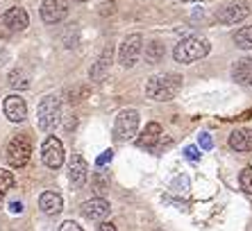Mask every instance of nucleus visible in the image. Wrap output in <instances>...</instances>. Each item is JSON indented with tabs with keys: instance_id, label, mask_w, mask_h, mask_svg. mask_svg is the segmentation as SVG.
I'll return each mask as SVG.
<instances>
[{
	"instance_id": "26",
	"label": "nucleus",
	"mask_w": 252,
	"mask_h": 231,
	"mask_svg": "<svg viewBox=\"0 0 252 231\" xmlns=\"http://www.w3.org/2000/svg\"><path fill=\"white\" fill-rule=\"evenodd\" d=\"M59 231H82V227L77 225V222H73V220H66V222H62Z\"/></svg>"
},
{
	"instance_id": "32",
	"label": "nucleus",
	"mask_w": 252,
	"mask_h": 231,
	"mask_svg": "<svg viewBox=\"0 0 252 231\" xmlns=\"http://www.w3.org/2000/svg\"><path fill=\"white\" fill-rule=\"evenodd\" d=\"M73 2H87V0H73Z\"/></svg>"
},
{
	"instance_id": "6",
	"label": "nucleus",
	"mask_w": 252,
	"mask_h": 231,
	"mask_svg": "<svg viewBox=\"0 0 252 231\" xmlns=\"http://www.w3.org/2000/svg\"><path fill=\"white\" fill-rule=\"evenodd\" d=\"M141 50H143V36L141 34H129L127 39L118 48V64L123 68H132L139 59Z\"/></svg>"
},
{
	"instance_id": "16",
	"label": "nucleus",
	"mask_w": 252,
	"mask_h": 231,
	"mask_svg": "<svg viewBox=\"0 0 252 231\" xmlns=\"http://www.w3.org/2000/svg\"><path fill=\"white\" fill-rule=\"evenodd\" d=\"M39 208H41L46 215H57V213H62V208H64V200H62L59 193L46 191L39 197Z\"/></svg>"
},
{
	"instance_id": "10",
	"label": "nucleus",
	"mask_w": 252,
	"mask_h": 231,
	"mask_svg": "<svg viewBox=\"0 0 252 231\" xmlns=\"http://www.w3.org/2000/svg\"><path fill=\"white\" fill-rule=\"evenodd\" d=\"M80 211H82L84 218L89 220H98V222H102V220L109 215V211H112V206H109V202H107L105 197H91V200H87V202L80 206Z\"/></svg>"
},
{
	"instance_id": "24",
	"label": "nucleus",
	"mask_w": 252,
	"mask_h": 231,
	"mask_svg": "<svg viewBox=\"0 0 252 231\" xmlns=\"http://www.w3.org/2000/svg\"><path fill=\"white\" fill-rule=\"evenodd\" d=\"M87 93H89V88L87 87H75V88H68L66 91V95H68V102H80V100H84L87 98Z\"/></svg>"
},
{
	"instance_id": "20",
	"label": "nucleus",
	"mask_w": 252,
	"mask_h": 231,
	"mask_svg": "<svg viewBox=\"0 0 252 231\" xmlns=\"http://www.w3.org/2000/svg\"><path fill=\"white\" fill-rule=\"evenodd\" d=\"M234 43L241 50H252V25H246V28L236 29Z\"/></svg>"
},
{
	"instance_id": "29",
	"label": "nucleus",
	"mask_w": 252,
	"mask_h": 231,
	"mask_svg": "<svg viewBox=\"0 0 252 231\" xmlns=\"http://www.w3.org/2000/svg\"><path fill=\"white\" fill-rule=\"evenodd\" d=\"M112 156H114V154H112V150H107L105 154H100V156H98V166H105L107 161H112Z\"/></svg>"
},
{
	"instance_id": "17",
	"label": "nucleus",
	"mask_w": 252,
	"mask_h": 231,
	"mask_svg": "<svg viewBox=\"0 0 252 231\" xmlns=\"http://www.w3.org/2000/svg\"><path fill=\"white\" fill-rule=\"evenodd\" d=\"M232 77H234L239 84H246V87H252V57H243L239 59L232 68Z\"/></svg>"
},
{
	"instance_id": "14",
	"label": "nucleus",
	"mask_w": 252,
	"mask_h": 231,
	"mask_svg": "<svg viewBox=\"0 0 252 231\" xmlns=\"http://www.w3.org/2000/svg\"><path fill=\"white\" fill-rule=\"evenodd\" d=\"M161 134H164V129H161V125L159 122H148L146 129L139 134V139H136V145L139 147H143V150H155L159 143V139H161Z\"/></svg>"
},
{
	"instance_id": "13",
	"label": "nucleus",
	"mask_w": 252,
	"mask_h": 231,
	"mask_svg": "<svg viewBox=\"0 0 252 231\" xmlns=\"http://www.w3.org/2000/svg\"><path fill=\"white\" fill-rule=\"evenodd\" d=\"M112 57H114V48L107 46L105 50H102V55L98 57V61H95V64L91 66V70H89L91 82H102L105 80L107 73H109V66H112Z\"/></svg>"
},
{
	"instance_id": "2",
	"label": "nucleus",
	"mask_w": 252,
	"mask_h": 231,
	"mask_svg": "<svg viewBox=\"0 0 252 231\" xmlns=\"http://www.w3.org/2000/svg\"><path fill=\"white\" fill-rule=\"evenodd\" d=\"M209 41L202 39V36H189L175 46L173 57H175L177 64H193V61H200L202 57L209 55Z\"/></svg>"
},
{
	"instance_id": "28",
	"label": "nucleus",
	"mask_w": 252,
	"mask_h": 231,
	"mask_svg": "<svg viewBox=\"0 0 252 231\" xmlns=\"http://www.w3.org/2000/svg\"><path fill=\"white\" fill-rule=\"evenodd\" d=\"M211 145H214V141H211L209 134H200V147L202 150H211Z\"/></svg>"
},
{
	"instance_id": "33",
	"label": "nucleus",
	"mask_w": 252,
	"mask_h": 231,
	"mask_svg": "<svg viewBox=\"0 0 252 231\" xmlns=\"http://www.w3.org/2000/svg\"><path fill=\"white\" fill-rule=\"evenodd\" d=\"M187 2H193V0H187Z\"/></svg>"
},
{
	"instance_id": "19",
	"label": "nucleus",
	"mask_w": 252,
	"mask_h": 231,
	"mask_svg": "<svg viewBox=\"0 0 252 231\" xmlns=\"http://www.w3.org/2000/svg\"><path fill=\"white\" fill-rule=\"evenodd\" d=\"M166 55V48L161 41H150L146 43V61L148 64H159Z\"/></svg>"
},
{
	"instance_id": "7",
	"label": "nucleus",
	"mask_w": 252,
	"mask_h": 231,
	"mask_svg": "<svg viewBox=\"0 0 252 231\" xmlns=\"http://www.w3.org/2000/svg\"><path fill=\"white\" fill-rule=\"evenodd\" d=\"M250 14V7L246 2H227L223 5L220 9L216 12V21L223 25H234V23H241V21H246V16Z\"/></svg>"
},
{
	"instance_id": "22",
	"label": "nucleus",
	"mask_w": 252,
	"mask_h": 231,
	"mask_svg": "<svg viewBox=\"0 0 252 231\" xmlns=\"http://www.w3.org/2000/svg\"><path fill=\"white\" fill-rule=\"evenodd\" d=\"M9 87L18 88V91H25V88H30L28 73H25V70H21V68L12 70V73H9Z\"/></svg>"
},
{
	"instance_id": "18",
	"label": "nucleus",
	"mask_w": 252,
	"mask_h": 231,
	"mask_svg": "<svg viewBox=\"0 0 252 231\" xmlns=\"http://www.w3.org/2000/svg\"><path fill=\"white\" fill-rule=\"evenodd\" d=\"M229 147L236 152H252V129H236V132H232Z\"/></svg>"
},
{
	"instance_id": "27",
	"label": "nucleus",
	"mask_w": 252,
	"mask_h": 231,
	"mask_svg": "<svg viewBox=\"0 0 252 231\" xmlns=\"http://www.w3.org/2000/svg\"><path fill=\"white\" fill-rule=\"evenodd\" d=\"M184 154H187V159H191V161H198V159H200V152H198V147H195V145H189L187 150H184Z\"/></svg>"
},
{
	"instance_id": "21",
	"label": "nucleus",
	"mask_w": 252,
	"mask_h": 231,
	"mask_svg": "<svg viewBox=\"0 0 252 231\" xmlns=\"http://www.w3.org/2000/svg\"><path fill=\"white\" fill-rule=\"evenodd\" d=\"M14 181H16L14 174L9 173V170H2V168H0V206L5 204V195L14 188Z\"/></svg>"
},
{
	"instance_id": "11",
	"label": "nucleus",
	"mask_w": 252,
	"mask_h": 231,
	"mask_svg": "<svg viewBox=\"0 0 252 231\" xmlns=\"http://www.w3.org/2000/svg\"><path fill=\"white\" fill-rule=\"evenodd\" d=\"M68 177H70V184L73 188H82L89 179V166L80 154H73L70 156V163H68Z\"/></svg>"
},
{
	"instance_id": "12",
	"label": "nucleus",
	"mask_w": 252,
	"mask_h": 231,
	"mask_svg": "<svg viewBox=\"0 0 252 231\" xmlns=\"http://www.w3.org/2000/svg\"><path fill=\"white\" fill-rule=\"evenodd\" d=\"M5 116L9 118L12 122H23L25 116H28V104H25V100L21 98V95H7L5 98Z\"/></svg>"
},
{
	"instance_id": "25",
	"label": "nucleus",
	"mask_w": 252,
	"mask_h": 231,
	"mask_svg": "<svg viewBox=\"0 0 252 231\" xmlns=\"http://www.w3.org/2000/svg\"><path fill=\"white\" fill-rule=\"evenodd\" d=\"M239 181H241V188H243L246 193H250V195H252V168H246V170L241 173Z\"/></svg>"
},
{
	"instance_id": "5",
	"label": "nucleus",
	"mask_w": 252,
	"mask_h": 231,
	"mask_svg": "<svg viewBox=\"0 0 252 231\" xmlns=\"http://www.w3.org/2000/svg\"><path fill=\"white\" fill-rule=\"evenodd\" d=\"M30 156H32V141H30V136H25V134L14 136L9 141V145H7V161H9V166L14 168L28 166Z\"/></svg>"
},
{
	"instance_id": "8",
	"label": "nucleus",
	"mask_w": 252,
	"mask_h": 231,
	"mask_svg": "<svg viewBox=\"0 0 252 231\" xmlns=\"http://www.w3.org/2000/svg\"><path fill=\"white\" fill-rule=\"evenodd\" d=\"M41 156L48 168L57 170V168L64 163V145H62V141H59L57 136H48V139L43 141Z\"/></svg>"
},
{
	"instance_id": "9",
	"label": "nucleus",
	"mask_w": 252,
	"mask_h": 231,
	"mask_svg": "<svg viewBox=\"0 0 252 231\" xmlns=\"http://www.w3.org/2000/svg\"><path fill=\"white\" fill-rule=\"evenodd\" d=\"M68 16V2L66 0H43L41 2V18L48 25H57Z\"/></svg>"
},
{
	"instance_id": "31",
	"label": "nucleus",
	"mask_w": 252,
	"mask_h": 231,
	"mask_svg": "<svg viewBox=\"0 0 252 231\" xmlns=\"http://www.w3.org/2000/svg\"><path fill=\"white\" fill-rule=\"evenodd\" d=\"M21 211H23V202L14 200V202H12V213H21Z\"/></svg>"
},
{
	"instance_id": "30",
	"label": "nucleus",
	"mask_w": 252,
	"mask_h": 231,
	"mask_svg": "<svg viewBox=\"0 0 252 231\" xmlns=\"http://www.w3.org/2000/svg\"><path fill=\"white\" fill-rule=\"evenodd\" d=\"M98 231H116V227H114L112 222H105V220H102L98 225Z\"/></svg>"
},
{
	"instance_id": "23",
	"label": "nucleus",
	"mask_w": 252,
	"mask_h": 231,
	"mask_svg": "<svg viewBox=\"0 0 252 231\" xmlns=\"http://www.w3.org/2000/svg\"><path fill=\"white\" fill-rule=\"evenodd\" d=\"M91 186H94V191H95V197H102V193L107 191V186H109V181L102 177V174H94V179H91Z\"/></svg>"
},
{
	"instance_id": "1",
	"label": "nucleus",
	"mask_w": 252,
	"mask_h": 231,
	"mask_svg": "<svg viewBox=\"0 0 252 231\" xmlns=\"http://www.w3.org/2000/svg\"><path fill=\"white\" fill-rule=\"evenodd\" d=\"M180 88H182V77L177 73H161V75H155L148 80L146 95L150 100H157V102H168L180 93Z\"/></svg>"
},
{
	"instance_id": "3",
	"label": "nucleus",
	"mask_w": 252,
	"mask_h": 231,
	"mask_svg": "<svg viewBox=\"0 0 252 231\" xmlns=\"http://www.w3.org/2000/svg\"><path fill=\"white\" fill-rule=\"evenodd\" d=\"M59 118H62V102H59V98H55V95L41 98L39 107H36L39 129H41V132H53L59 125Z\"/></svg>"
},
{
	"instance_id": "4",
	"label": "nucleus",
	"mask_w": 252,
	"mask_h": 231,
	"mask_svg": "<svg viewBox=\"0 0 252 231\" xmlns=\"http://www.w3.org/2000/svg\"><path fill=\"white\" fill-rule=\"evenodd\" d=\"M139 122H141V116H139L136 109L118 111L116 122H114V136H116V141L134 139L136 132H139Z\"/></svg>"
},
{
	"instance_id": "15",
	"label": "nucleus",
	"mask_w": 252,
	"mask_h": 231,
	"mask_svg": "<svg viewBox=\"0 0 252 231\" xmlns=\"http://www.w3.org/2000/svg\"><path fill=\"white\" fill-rule=\"evenodd\" d=\"M2 25H5L9 32H23L28 28V12L23 7H12L9 12L2 16Z\"/></svg>"
}]
</instances>
